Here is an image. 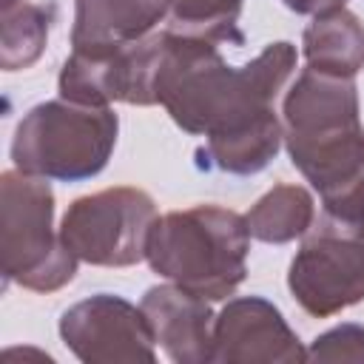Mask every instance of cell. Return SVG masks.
Instances as JSON below:
<instances>
[{"instance_id": "5", "label": "cell", "mask_w": 364, "mask_h": 364, "mask_svg": "<svg viewBox=\"0 0 364 364\" xmlns=\"http://www.w3.org/2000/svg\"><path fill=\"white\" fill-rule=\"evenodd\" d=\"M0 259L3 282L54 293L77 276L80 259L54 230V191L46 176L20 168L0 176Z\"/></svg>"}, {"instance_id": "8", "label": "cell", "mask_w": 364, "mask_h": 364, "mask_svg": "<svg viewBox=\"0 0 364 364\" xmlns=\"http://www.w3.org/2000/svg\"><path fill=\"white\" fill-rule=\"evenodd\" d=\"M63 344L85 364L156 361V341L142 307L114 293H94L60 316Z\"/></svg>"}, {"instance_id": "13", "label": "cell", "mask_w": 364, "mask_h": 364, "mask_svg": "<svg viewBox=\"0 0 364 364\" xmlns=\"http://www.w3.org/2000/svg\"><path fill=\"white\" fill-rule=\"evenodd\" d=\"M250 239L264 245H287L301 239L316 222V199L301 185H273L245 213Z\"/></svg>"}, {"instance_id": "6", "label": "cell", "mask_w": 364, "mask_h": 364, "mask_svg": "<svg viewBox=\"0 0 364 364\" xmlns=\"http://www.w3.org/2000/svg\"><path fill=\"white\" fill-rule=\"evenodd\" d=\"M287 290L316 318L364 301V222L321 213L290 262Z\"/></svg>"}, {"instance_id": "16", "label": "cell", "mask_w": 364, "mask_h": 364, "mask_svg": "<svg viewBox=\"0 0 364 364\" xmlns=\"http://www.w3.org/2000/svg\"><path fill=\"white\" fill-rule=\"evenodd\" d=\"M307 361H364V324H338L313 338Z\"/></svg>"}, {"instance_id": "1", "label": "cell", "mask_w": 364, "mask_h": 364, "mask_svg": "<svg viewBox=\"0 0 364 364\" xmlns=\"http://www.w3.org/2000/svg\"><path fill=\"white\" fill-rule=\"evenodd\" d=\"M222 43L162 28V48L154 77L156 105L193 136L225 139L250 131L276 114V97L296 71L290 40L267 43L245 65H230Z\"/></svg>"}, {"instance_id": "17", "label": "cell", "mask_w": 364, "mask_h": 364, "mask_svg": "<svg viewBox=\"0 0 364 364\" xmlns=\"http://www.w3.org/2000/svg\"><path fill=\"white\" fill-rule=\"evenodd\" d=\"M290 11H296V14H310V17H316V14H321V11H333V9H344L347 6V0H282Z\"/></svg>"}, {"instance_id": "10", "label": "cell", "mask_w": 364, "mask_h": 364, "mask_svg": "<svg viewBox=\"0 0 364 364\" xmlns=\"http://www.w3.org/2000/svg\"><path fill=\"white\" fill-rule=\"evenodd\" d=\"M154 341L173 364H210L213 344V310L210 301L179 287L154 284L139 301Z\"/></svg>"}, {"instance_id": "15", "label": "cell", "mask_w": 364, "mask_h": 364, "mask_svg": "<svg viewBox=\"0 0 364 364\" xmlns=\"http://www.w3.org/2000/svg\"><path fill=\"white\" fill-rule=\"evenodd\" d=\"M242 6L245 0H171L168 28L216 43H242Z\"/></svg>"}, {"instance_id": "7", "label": "cell", "mask_w": 364, "mask_h": 364, "mask_svg": "<svg viewBox=\"0 0 364 364\" xmlns=\"http://www.w3.org/2000/svg\"><path fill=\"white\" fill-rule=\"evenodd\" d=\"M156 202L142 188H105L74 199L60 219L63 245L85 264L131 267L145 259Z\"/></svg>"}, {"instance_id": "3", "label": "cell", "mask_w": 364, "mask_h": 364, "mask_svg": "<svg viewBox=\"0 0 364 364\" xmlns=\"http://www.w3.org/2000/svg\"><path fill=\"white\" fill-rule=\"evenodd\" d=\"M250 230L239 210L193 205L156 216L145 262L162 279L208 299L225 301L247 276Z\"/></svg>"}, {"instance_id": "14", "label": "cell", "mask_w": 364, "mask_h": 364, "mask_svg": "<svg viewBox=\"0 0 364 364\" xmlns=\"http://www.w3.org/2000/svg\"><path fill=\"white\" fill-rule=\"evenodd\" d=\"M54 17H57L54 3L0 0V68L3 71L31 68L46 51Z\"/></svg>"}, {"instance_id": "9", "label": "cell", "mask_w": 364, "mask_h": 364, "mask_svg": "<svg viewBox=\"0 0 364 364\" xmlns=\"http://www.w3.org/2000/svg\"><path fill=\"white\" fill-rule=\"evenodd\" d=\"M307 350L282 310L262 296L228 299L213 318L210 364H299Z\"/></svg>"}, {"instance_id": "11", "label": "cell", "mask_w": 364, "mask_h": 364, "mask_svg": "<svg viewBox=\"0 0 364 364\" xmlns=\"http://www.w3.org/2000/svg\"><path fill=\"white\" fill-rule=\"evenodd\" d=\"M171 0H74L71 51H108L156 31Z\"/></svg>"}, {"instance_id": "12", "label": "cell", "mask_w": 364, "mask_h": 364, "mask_svg": "<svg viewBox=\"0 0 364 364\" xmlns=\"http://www.w3.org/2000/svg\"><path fill=\"white\" fill-rule=\"evenodd\" d=\"M301 54L316 71L355 77L364 68V23L347 6L321 11L301 34Z\"/></svg>"}, {"instance_id": "4", "label": "cell", "mask_w": 364, "mask_h": 364, "mask_svg": "<svg viewBox=\"0 0 364 364\" xmlns=\"http://www.w3.org/2000/svg\"><path fill=\"white\" fill-rule=\"evenodd\" d=\"M117 134L119 117L111 105H80L63 97L46 100L17 122L11 162L34 176L82 182L108 165Z\"/></svg>"}, {"instance_id": "2", "label": "cell", "mask_w": 364, "mask_h": 364, "mask_svg": "<svg viewBox=\"0 0 364 364\" xmlns=\"http://www.w3.org/2000/svg\"><path fill=\"white\" fill-rule=\"evenodd\" d=\"M284 148L324 213L364 222V125L355 77L304 68L282 102Z\"/></svg>"}]
</instances>
